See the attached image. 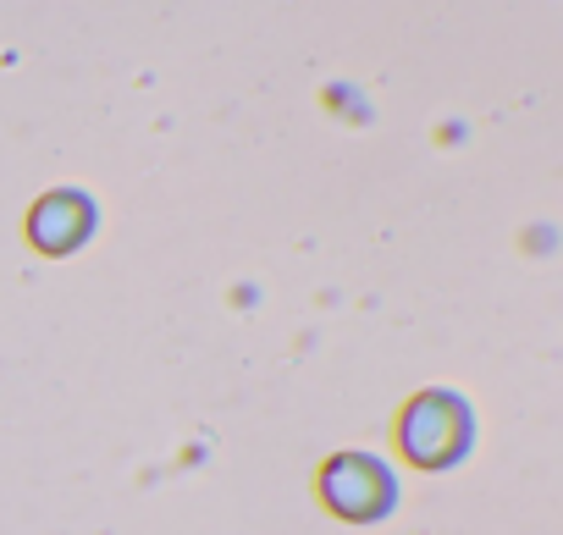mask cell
<instances>
[{"mask_svg":"<svg viewBox=\"0 0 563 535\" xmlns=\"http://www.w3.org/2000/svg\"><path fill=\"white\" fill-rule=\"evenodd\" d=\"M398 447L420 469H453L475 447V414H470V403L459 392H448V387L420 392L404 409V420H398Z\"/></svg>","mask_w":563,"mask_h":535,"instance_id":"1","label":"cell"},{"mask_svg":"<svg viewBox=\"0 0 563 535\" xmlns=\"http://www.w3.org/2000/svg\"><path fill=\"white\" fill-rule=\"evenodd\" d=\"M321 491H327V508H332L338 519H354V524H371V519L393 513V502H398L387 464H376V458H365V453L332 458L327 475H321Z\"/></svg>","mask_w":563,"mask_h":535,"instance_id":"2","label":"cell"},{"mask_svg":"<svg viewBox=\"0 0 563 535\" xmlns=\"http://www.w3.org/2000/svg\"><path fill=\"white\" fill-rule=\"evenodd\" d=\"M84 232H89V204H84L78 193H51V199L34 210V243L51 248V254H67Z\"/></svg>","mask_w":563,"mask_h":535,"instance_id":"3","label":"cell"}]
</instances>
